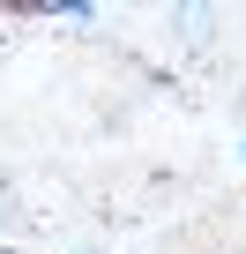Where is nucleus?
<instances>
[{"mask_svg": "<svg viewBox=\"0 0 246 254\" xmlns=\"http://www.w3.org/2000/svg\"><path fill=\"white\" fill-rule=\"evenodd\" d=\"M172 30H179L187 45H209V30H216V15H209V8H172Z\"/></svg>", "mask_w": 246, "mask_h": 254, "instance_id": "obj_1", "label": "nucleus"}, {"mask_svg": "<svg viewBox=\"0 0 246 254\" xmlns=\"http://www.w3.org/2000/svg\"><path fill=\"white\" fill-rule=\"evenodd\" d=\"M75 254H97V247H75Z\"/></svg>", "mask_w": 246, "mask_h": 254, "instance_id": "obj_2", "label": "nucleus"}, {"mask_svg": "<svg viewBox=\"0 0 246 254\" xmlns=\"http://www.w3.org/2000/svg\"><path fill=\"white\" fill-rule=\"evenodd\" d=\"M0 254H15V247H0Z\"/></svg>", "mask_w": 246, "mask_h": 254, "instance_id": "obj_3", "label": "nucleus"}, {"mask_svg": "<svg viewBox=\"0 0 246 254\" xmlns=\"http://www.w3.org/2000/svg\"><path fill=\"white\" fill-rule=\"evenodd\" d=\"M239 157H246V150H239Z\"/></svg>", "mask_w": 246, "mask_h": 254, "instance_id": "obj_4", "label": "nucleus"}]
</instances>
